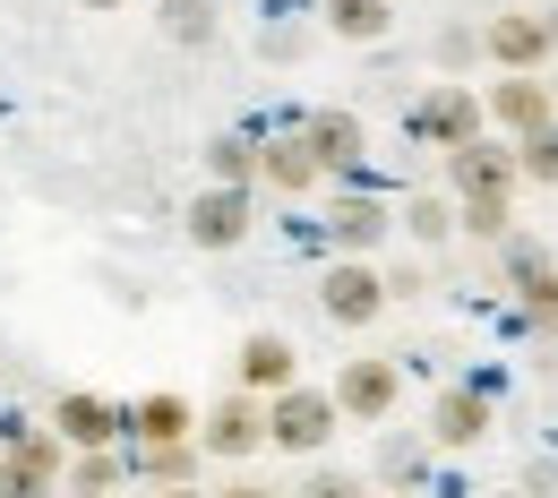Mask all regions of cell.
<instances>
[{
    "instance_id": "obj_19",
    "label": "cell",
    "mask_w": 558,
    "mask_h": 498,
    "mask_svg": "<svg viewBox=\"0 0 558 498\" xmlns=\"http://www.w3.org/2000/svg\"><path fill=\"white\" fill-rule=\"evenodd\" d=\"M207 163H215V190H241V181L258 172V155H250L241 138H215V146H207Z\"/></svg>"
},
{
    "instance_id": "obj_28",
    "label": "cell",
    "mask_w": 558,
    "mask_h": 498,
    "mask_svg": "<svg viewBox=\"0 0 558 498\" xmlns=\"http://www.w3.org/2000/svg\"><path fill=\"white\" fill-rule=\"evenodd\" d=\"M86 9H112V0H86Z\"/></svg>"
},
{
    "instance_id": "obj_18",
    "label": "cell",
    "mask_w": 558,
    "mask_h": 498,
    "mask_svg": "<svg viewBox=\"0 0 558 498\" xmlns=\"http://www.w3.org/2000/svg\"><path fill=\"white\" fill-rule=\"evenodd\" d=\"M327 232H336V241H344V250H369V241H378V232H387V215L369 207V198H344V207H336V223H327Z\"/></svg>"
},
{
    "instance_id": "obj_1",
    "label": "cell",
    "mask_w": 558,
    "mask_h": 498,
    "mask_svg": "<svg viewBox=\"0 0 558 498\" xmlns=\"http://www.w3.org/2000/svg\"><path fill=\"white\" fill-rule=\"evenodd\" d=\"M456 190H464V223L473 232H507V155L498 146H456Z\"/></svg>"
},
{
    "instance_id": "obj_14",
    "label": "cell",
    "mask_w": 558,
    "mask_h": 498,
    "mask_svg": "<svg viewBox=\"0 0 558 498\" xmlns=\"http://www.w3.org/2000/svg\"><path fill=\"white\" fill-rule=\"evenodd\" d=\"M52 490V447H17L0 464V498H44Z\"/></svg>"
},
{
    "instance_id": "obj_22",
    "label": "cell",
    "mask_w": 558,
    "mask_h": 498,
    "mask_svg": "<svg viewBox=\"0 0 558 498\" xmlns=\"http://www.w3.org/2000/svg\"><path fill=\"white\" fill-rule=\"evenodd\" d=\"M524 172H533V181H558V138H524Z\"/></svg>"
},
{
    "instance_id": "obj_27",
    "label": "cell",
    "mask_w": 558,
    "mask_h": 498,
    "mask_svg": "<svg viewBox=\"0 0 558 498\" xmlns=\"http://www.w3.org/2000/svg\"><path fill=\"white\" fill-rule=\"evenodd\" d=\"M163 498H198V490H163Z\"/></svg>"
},
{
    "instance_id": "obj_17",
    "label": "cell",
    "mask_w": 558,
    "mask_h": 498,
    "mask_svg": "<svg viewBox=\"0 0 558 498\" xmlns=\"http://www.w3.org/2000/svg\"><path fill=\"white\" fill-rule=\"evenodd\" d=\"M267 181H283V190H310V181H318V155H310L301 138H276V146H267Z\"/></svg>"
},
{
    "instance_id": "obj_5",
    "label": "cell",
    "mask_w": 558,
    "mask_h": 498,
    "mask_svg": "<svg viewBox=\"0 0 558 498\" xmlns=\"http://www.w3.org/2000/svg\"><path fill=\"white\" fill-rule=\"evenodd\" d=\"M378 301H387V292H378L369 267H327V318H336V327H369Z\"/></svg>"
},
{
    "instance_id": "obj_3",
    "label": "cell",
    "mask_w": 558,
    "mask_h": 498,
    "mask_svg": "<svg viewBox=\"0 0 558 498\" xmlns=\"http://www.w3.org/2000/svg\"><path fill=\"white\" fill-rule=\"evenodd\" d=\"M250 232V190H207L198 207H190V241L198 250H232Z\"/></svg>"
},
{
    "instance_id": "obj_20",
    "label": "cell",
    "mask_w": 558,
    "mask_h": 498,
    "mask_svg": "<svg viewBox=\"0 0 558 498\" xmlns=\"http://www.w3.org/2000/svg\"><path fill=\"white\" fill-rule=\"evenodd\" d=\"M163 26H172V35H181V44H207V35H215L207 0H172V9H163Z\"/></svg>"
},
{
    "instance_id": "obj_23",
    "label": "cell",
    "mask_w": 558,
    "mask_h": 498,
    "mask_svg": "<svg viewBox=\"0 0 558 498\" xmlns=\"http://www.w3.org/2000/svg\"><path fill=\"white\" fill-rule=\"evenodd\" d=\"M77 490L104 498V490H112V464H104V456H86V464H77Z\"/></svg>"
},
{
    "instance_id": "obj_13",
    "label": "cell",
    "mask_w": 558,
    "mask_h": 498,
    "mask_svg": "<svg viewBox=\"0 0 558 498\" xmlns=\"http://www.w3.org/2000/svg\"><path fill=\"white\" fill-rule=\"evenodd\" d=\"M241 378L250 387H292V344L283 336H250L241 344Z\"/></svg>"
},
{
    "instance_id": "obj_4",
    "label": "cell",
    "mask_w": 558,
    "mask_h": 498,
    "mask_svg": "<svg viewBox=\"0 0 558 498\" xmlns=\"http://www.w3.org/2000/svg\"><path fill=\"white\" fill-rule=\"evenodd\" d=\"M387 404H396V369L387 361H352L336 378V413H352V422H378Z\"/></svg>"
},
{
    "instance_id": "obj_26",
    "label": "cell",
    "mask_w": 558,
    "mask_h": 498,
    "mask_svg": "<svg viewBox=\"0 0 558 498\" xmlns=\"http://www.w3.org/2000/svg\"><path fill=\"white\" fill-rule=\"evenodd\" d=\"M232 498H267V490H232Z\"/></svg>"
},
{
    "instance_id": "obj_10",
    "label": "cell",
    "mask_w": 558,
    "mask_h": 498,
    "mask_svg": "<svg viewBox=\"0 0 558 498\" xmlns=\"http://www.w3.org/2000/svg\"><path fill=\"white\" fill-rule=\"evenodd\" d=\"M489 52H498L507 70H533V61L550 52V26H542V17H515V9H507V17L489 26Z\"/></svg>"
},
{
    "instance_id": "obj_25",
    "label": "cell",
    "mask_w": 558,
    "mask_h": 498,
    "mask_svg": "<svg viewBox=\"0 0 558 498\" xmlns=\"http://www.w3.org/2000/svg\"><path fill=\"white\" fill-rule=\"evenodd\" d=\"M542 26H550V44H558V17H542Z\"/></svg>"
},
{
    "instance_id": "obj_9",
    "label": "cell",
    "mask_w": 558,
    "mask_h": 498,
    "mask_svg": "<svg viewBox=\"0 0 558 498\" xmlns=\"http://www.w3.org/2000/svg\"><path fill=\"white\" fill-rule=\"evenodd\" d=\"M429 429H438V447H473L489 429V396H473V387H456V396H438V413H429Z\"/></svg>"
},
{
    "instance_id": "obj_7",
    "label": "cell",
    "mask_w": 558,
    "mask_h": 498,
    "mask_svg": "<svg viewBox=\"0 0 558 498\" xmlns=\"http://www.w3.org/2000/svg\"><path fill=\"white\" fill-rule=\"evenodd\" d=\"M301 146L318 155V172H352V163H361V121H352V112H318V121L301 130Z\"/></svg>"
},
{
    "instance_id": "obj_12",
    "label": "cell",
    "mask_w": 558,
    "mask_h": 498,
    "mask_svg": "<svg viewBox=\"0 0 558 498\" xmlns=\"http://www.w3.org/2000/svg\"><path fill=\"white\" fill-rule=\"evenodd\" d=\"M421 130H429V138H456V146H473V130H482V104L447 86V95H429V104H421Z\"/></svg>"
},
{
    "instance_id": "obj_2",
    "label": "cell",
    "mask_w": 558,
    "mask_h": 498,
    "mask_svg": "<svg viewBox=\"0 0 558 498\" xmlns=\"http://www.w3.org/2000/svg\"><path fill=\"white\" fill-rule=\"evenodd\" d=\"M267 438H276V447H292V456L327 447V438H336V396H318V387H283L276 413H267Z\"/></svg>"
},
{
    "instance_id": "obj_11",
    "label": "cell",
    "mask_w": 558,
    "mask_h": 498,
    "mask_svg": "<svg viewBox=\"0 0 558 498\" xmlns=\"http://www.w3.org/2000/svg\"><path fill=\"white\" fill-rule=\"evenodd\" d=\"M258 438H267V413H258V404H241V396H232V404H215V422H207V447H215V456H250Z\"/></svg>"
},
{
    "instance_id": "obj_8",
    "label": "cell",
    "mask_w": 558,
    "mask_h": 498,
    "mask_svg": "<svg viewBox=\"0 0 558 498\" xmlns=\"http://www.w3.org/2000/svg\"><path fill=\"white\" fill-rule=\"evenodd\" d=\"M489 112H498L507 130H524V138L550 130V95H542L533 77H498V86H489Z\"/></svg>"
},
{
    "instance_id": "obj_16",
    "label": "cell",
    "mask_w": 558,
    "mask_h": 498,
    "mask_svg": "<svg viewBox=\"0 0 558 498\" xmlns=\"http://www.w3.org/2000/svg\"><path fill=\"white\" fill-rule=\"evenodd\" d=\"M327 26L352 35V44H378L387 35V0H327Z\"/></svg>"
},
{
    "instance_id": "obj_24",
    "label": "cell",
    "mask_w": 558,
    "mask_h": 498,
    "mask_svg": "<svg viewBox=\"0 0 558 498\" xmlns=\"http://www.w3.org/2000/svg\"><path fill=\"white\" fill-rule=\"evenodd\" d=\"M301 498H361V490H352L344 473H318V482H310V490H301Z\"/></svg>"
},
{
    "instance_id": "obj_21",
    "label": "cell",
    "mask_w": 558,
    "mask_h": 498,
    "mask_svg": "<svg viewBox=\"0 0 558 498\" xmlns=\"http://www.w3.org/2000/svg\"><path fill=\"white\" fill-rule=\"evenodd\" d=\"M404 215H413V232H421V241H447V223H456V207H447V198H413Z\"/></svg>"
},
{
    "instance_id": "obj_6",
    "label": "cell",
    "mask_w": 558,
    "mask_h": 498,
    "mask_svg": "<svg viewBox=\"0 0 558 498\" xmlns=\"http://www.w3.org/2000/svg\"><path fill=\"white\" fill-rule=\"evenodd\" d=\"M52 422H61L70 447H104V438H121L130 413H121V404H104V396H61V413H52Z\"/></svg>"
},
{
    "instance_id": "obj_15",
    "label": "cell",
    "mask_w": 558,
    "mask_h": 498,
    "mask_svg": "<svg viewBox=\"0 0 558 498\" xmlns=\"http://www.w3.org/2000/svg\"><path fill=\"white\" fill-rule=\"evenodd\" d=\"M130 422H138L146 447H181V429H190V404H181V396H146Z\"/></svg>"
}]
</instances>
